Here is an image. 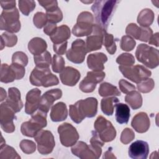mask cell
I'll use <instances>...</instances> for the list:
<instances>
[{"label":"cell","mask_w":159,"mask_h":159,"mask_svg":"<svg viewBox=\"0 0 159 159\" xmlns=\"http://www.w3.org/2000/svg\"><path fill=\"white\" fill-rule=\"evenodd\" d=\"M48 19L46 14L42 12H37L33 17V22L35 26L38 29H41L47 24Z\"/></svg>","instance_id":"cell-44"},{"label":"cell","mask_w":159,"mask_h":159,"mask_svg":"<svg viewBox=\"0 0 159 159\" xmlns=\"http://www.w3.org/2000/svg\"><path fill=\"white\" fill-rule=\"evenodd\" d=\"M34 59L36 66L39 67L49 68V66L52 63L51 54L48 51H45L38 55H34Z\"/></svg>","instance_id":"cell-34"},{"label":"cell","mask_w":159,"mask_h":159,"mask_svg":"<svg viewBox=\"0 0 159 159\" xmlns=\"http://www.w3.org/2000/svg\"><path fill=\"white\" fill-rule=\"evenodd\" d=\"M119 86L120 91L125 94H127L129 92L135 89V86L134 85L123 79L119 81Z\"/></svg>","instance_id":"cell-50"},{"label":"cell","mask_w":159,"mask_h":159,"mask_svg":"<svg viewBox=\"0 0 159 159\" xmlns=\"http://www.w3.org/2000/svg\"><path fill=\"white\" fill-rule=\"evenodd\" d=\"M47 48V42L42 38L34 37L28 43L29 52L34 55H40L46 51Z\"/></svg>","instance_id":"cell-26"},{"label":"cell","mask_w":159,"mask_h":159,"mask_svg":"<svg viewBox=\"0 0 159 159\" xmlns=\"http://www.w3.org/2000/svg\"><path fill=\"white\" fill-rule=\"evenodd\" d=\"M105 75V73L102 71H88L86 76L80 82V89L84 93L93 92L96 88V84L103 80Z\"/></svg>","instance_id":"cell-15"},{"label":"cell","mask_w":159,"mask_h":159,"mask_svg":"<svg viewBox=\"0 0 159 159\" xmlns=\"http://www.w3.org/2000/svg\"><path fill=\"white\" fill-rule=\"evenodd\" d=\"M68 110L66 104L63 102H58L52 106L50 112V118L53 122H60L66 119Z\"/></svg>","instance_id":"cell-24"},{"label":"cell","mask_w":159,"mask_h":159,"mask_svg":"<svg viewBox=\"0 0 159 159\" xmlns=\"http://www.w3.org/2000/svg\"><path fill=\"white\" fill-rule=\"evenodd\" d=\"M16 79L17 76L16 72L11 65L9 66L6 63H2L1 67V81L8 83L14 81Z\"/></svg>","instance_id":"cell-29"},{"label":"cell","mask_w":159,"mask_h":159,"mask_svg":"<svg viewBox=\"0 0 159 159\" xmlns=\"http://www.w3.org/2000/svg\"><path fill=\"white\" fill-rule=\"evenodd\" d=\"M11 66L13 68V70L15 71L16 76H17V79L16 80H20L22 79L25 73V68L24 66L15 64V63H12L11 65Z\"/></svg>","instance_id":"cell-52"},{"label":"cell","mask_w":159,"mask_h":159,"mask_svg":"<svg viewBox=\"0 0 159 159\" xmlns=\"http://www.w3.org/2000/svg\"><path fill=\"white\" fill-rule=\"evenodd\" d=\"M93 137L90 140V147L94 152L96 158H99L101 155L102 150L101 147L104 145V142L101 140L96 131H92Z\"/></svg>","instance_id":"cell-33"},{"label":"cell","mask_w":159,"mask_h":159,"mask_svg":"<svg viewBox=\"0 0 159 159\" xmlns=\"http://www.w3.org/2000/svg\"><path fill=\"white\" fill-rule=\"evenodd\" d=\"M34 139L37 143L38 151L42 155L50 153L55 145L54 137L49 130H40L34 137Z\"/></svg>","instance_id":"cell-10"},{"label":"cell","mask_w":159,"mask_h":159,"mask_svg":"<svg viewBox=\"0 0 159 159\" xmlns=\"http://www.w3.org/2000/svg\"><path fill=\"white\" fill-rule=\"evenodd\" d=\"M158 39H159L158 33L157 32L152 35L150 40H148V43H149V44L154 45L156 47H158Z\"/></svg>","instance_id":"cell-56"},{"label":"cell","mask_w":159,"mask_h":159,"mask_svg":"<svg viewBox=\"0 0 159 159\" xmlns=\"http://www.w3.org/2000/svg\"><path fill=\"white\" fill-rule=\"evenodd\" d=\"M15 112H19L23 107L19 90L15 87L8 89V96L5 101Z\"/></svg>","instance_id":"cell-22"},{"label":"cell","mask_w":159,"mask_h":159,"mask_svg":"<svg viewBox=\"0 0 159 159\" xmlns=\"http://www.w3.org/2000/svg\"><path fill=\"white\" fill-rule=\"evenodd\" d=\"M70 29L66 25H62L57 27L55 32L51 35L50 39L54 44L66 42L70 37Z\"/></svg>","instance_id":"cell-25"},{"label":"cell","mask_w":159,"mask_h":159,"mask_svg":"<svg viewBox=\"0 0 159 159\" xmlns=\"http://www.w3.org/2000/svg\"><path fill=\"white\" fill-rule=\"evenodd\" d=\"M29 80L32 85L42 86L45 88L57 85L59 83L58 78L51 73L49 68L35 67L31 72Z\"/></svg>","instance_id":"cell-3"},{"label":"cell","mask_w":159,"mask_h":159,"mask_svg":"<svg viewBox=\"0 0 159 159\" xmlns=\"http://www.w3.org/2000/svg\"><path fill=\"white\" fill-rule=\"evenodd\" d=\"M58 132L61 143L66 147L75 145L79 139L76 129L69 123H63L59 125Z\"/></svg>","instance_id":"cell-11"},{"label":"cell","mask_w":159,"mask_h":159,"mask_svg":"<svg viewBox=\"0 0 159 159\" xmlns=\"http://www.w3.org/2000/svg\"><path fill=\"white\" fill-rule=\"evenodd\" d=\"M94 17L91 13L88 11L81 12L78 18L76 24L72 29V33L76 37L88 36L93 30Z\"/></svg>","instance_id":"cell-7"},{"label":"cell","mask_w":159,"mask_h":159,"mask_svg":"<svg viewBox=\"0 0 159 159\" xmlns=\"http://www.w3.org/2000/svg\"><path fill=\"white\" fill-rule=\"evenodd\" d=\"M150 125V119L147 113L140 112L137 113L132 119L131 125L134 130L139 133H144L147 132Z\"/></svg>","instance_id":"cell-21"},{"label":"cell","mask_w":159,"mask_h":159,"mask_svg":"<svg viewBox=\"0 0 159 159\" xmlns=\"http://www.w3.org/2000/svg\"><path fill=\"white\" fill-rule=\"evenodd\" d=\"M103 43L109 53H110L111 55H113L114 53H115L117 47L114 37L112 34H108L106 32H105Z\"/></svg>","instance_id":"cell-37"},{"label":"cell","mask_w":159,"mask_h":159,"mask_svg":"<svg viewBox=\"0 0 159 159\" xmlns=\"http://www.w3.org/2000/svg\"><path fill=\"white\" fill-rule=\"evenodd\" d=\"M155 86V82L152 78H147L137 83L138 90L143 93H147L150 92Z\"/></svg>","instance_id":"cell-38"},{"label":"cell","mask_w":159,"mask_h":159,"mask_svg":"<svg viewBox=\"0 0 159 159\" xmlns=\"http://www.w3.org/2000/svg\"><path fill=\"white\" fill-rule=\"evenodd\" d=\"M70 116L76 124H80L85 117H93L98 111V100L90 97L81 99L75 104L70 105Z\"/></svg>","instance_id":"cell-1"},{"label":"cell","mask_w":159,"mask_h":159,"mask_svg":"<svg viewBox=\"0 0 159 159\" xmlns=\"http://www.w3.org/2000/svg\"><path fill=\"white\" fill-rule=\"evenodd\" d=\"M106 32V30L99 25L97 24L93 25L91 34L86 39V47L88 52L99 50L102 47Z\"/></svg>","instance_id":"cell-14"},{"label":"cell","mask_w":159,"mask_h":159,"mask_svg":"<svg viewBox=\"0 0 159 159\" xmlns=\"http://www.w3.org/2000/svg\"><path fill=\"white\" fill-rule=\"evenodd\" d=\"M52 70L55 73H60L65 68V62L63 58L58 55H54L52 64Z\"/></svg>","instance_id":"cell-41"},{"label":"cell","mask_w":159,"mask_h":159,"mask_svg":"<svg viewBox=\"0 0 159 159\" xmlns=\"http://www.w3.org/2000/svg\"><path fill=\"white\" fill-rule=\"evenodd\" d=\"M47 114L39 111L36 114H32L31 119L22 124L21 133L29 137H34L37 134L43 127L47 126Z\"/></svg>","instance_id":"cell-5"},{"label":"cell","mask_w":159,"mask_h":159,"mask_svg":"<svg viewBox=\"0 0 159 159\" xmlns=\"http://www.w3.org/2000/svg\"><path fill=\"white\" fill-rule=\"evenodd\" d=\"M119 69L124 77L130 81L139 83L141 81L149 78L152 72L142 65L135 66H119Z\"/></svg>","instance_id":"cell-9"},{"label":"cell","mask_w":159,"mask_h":159,"mask_svg":"<svg viewBox=\"0 0 159 159\" xmlns=\"http://www.w3.org/2000/svg\"><path fill=\"white\" fill-rule=\"evenodd\" d=\"M48 22L57 24L60 22L63 19V14L60 9L58 7L55 11L46 12Z\"/></svg>","instance_id":"cell-46"},{"label":"cell","mask_w":159,"mask_h":159,"mask_svg":"<svg viewBox=\"0 0 159 159\" xmlns=\"http://www.w3.org/2000/svg\"><path fill=\"white\" fill-rule=\"evenodd\" d=\"M153 35V31L151 28L148 27H141V33L139 38V40L143 42H148L150 37Z\"/></svg>","instance_id":"cell-51"},{"label":"cell","mask_w":159,"mask_h":159,"mask_svg":"<svg viewBox=\"0 0 159 159\" xmlns=\"http://www.w3.org/2000/svg\"><path fill=\"white\" fill-rule=\"evenodd\" d=\"M119 101L118 98L116 97H108L102 99L101 107L102 112L107 116H112L114 112V107Z\"/></svg>","instance_id":"cell-30"},{"label":"cell","mask_w":159,"mask_h":159,"mask_svg":"<svg viewBox=\"0 0 159 159\" xmlns=\"http://www.w3.org/2000/svg\"><path fill=\"white\" fill-rule=\"evenodd\" d=\"M71 152L74 155L82 159L97 158L90 145L82 141H80L73 145L71 148Z\"/></svg>","instance_id":"cell-20"},{"label":"cell","mask_w":159,"mask_h":159,"mask_svg":"<svg viewBox=\"0 0 159 159\" xmlns=\"http://www.w3.org/2000/svg\"><path fill=\"white\" fill-rule=\"evenodd\" d=\"M94 127L99 138L104 142H111L116 136V130L112 123L102 116L98 117Z\"/></svg>","instance_id":"cell-8"},{"label":"cell","mask_w":159,"mask_h":159,"mask_svg":"<svg viewBox=\"0 0 159 159\" xmlns=\"http://www.w3.org/2000/svg\"><path fill=\"white\" fill-rule=\"evenodd\" d=\"M40 94L41 91L38 88H34L27 93L25 104V112L27 114L32 115L39 108Z\"/></svg>","instance_id":"cell-17"},{"label":"cell","mask_w":159,"mask_h":159,"mask_svg":"<svg viewBox=\"0 0 159 159\" xmlns=\"http://www.w3.org/2000/svg\"><path fill=\"white\" fill-rule=\"evenodd\" d=\"M62 96L60 89H52L45 92L40 98L39 111L47 114L53 102Z\"/></svg>","instance_id":"cell-16"},{"label":"cell","mask_w":159,"mask_h":159,"mask_svg":"<svg viewBox=\"0 0 159 159\" xmlns=\"http://www.w3.org/2000/svg\"><path fill=\"white\" fill-rule=\"evenodd\" d=\"M19 7L20 12L25 16H28L35 7V2L34 1H19Z\"/></svg>","instance_id":"cell-39"},{"label":"cell","mask_w":159,"mask_h":159,"mask_svg":"<svg viewBox=\"0 0 159 159\" xmlns=\"http://www.w3.org/2000/svg\"><path fill=\"white\" fill-rule=\"evenodd\" d=\"M38 2L45 9L47 12L55 11L58 8L57 1H39Z\"/></svg>","instance_id":"cell-49"},{"label":"cell","mask_w":159,"mask_h":159,"mask_svg":"<svg viewBox=\"0 0 159 159\" xmlns=\"http://www.w3.org/2000/svg\"><path fill=\"white\" fill-rule=\"evenodd\" d=\"M137 60L149 68L153 69L159 64V52L154 47L144 43L138 45L135 51Z\"/></svg>","instance_id":"cell-4"},{"label":"cell","mask_w":159,"mask_h":159,"mask_svg":"<svg viewBox=\"0 0 159 159\" xmlns=\"http://www.w3.org/2000/svg\"><path fill=\"white\" fill-rule=\"evenodd\" d=\"M57 29V26L56 24L48 22L43 28V32L47 35H49L50 37L55 32Z\"/></svg>","instance_id":"cell-54"},{"label":"cell","mask_w":159,"mask_h":159,"mask_svg":"<svg viewBox=\"0 0 159 159\" xmlns=\"http://www.w3.org/2000/svg\"><path fill=\"white\" fill-rule=\"evenodd\" d=\"M116 62L120 65V66H132L135 63V58L132 54L124 53H122L117 58Z\"/></svg>","instance_id":"cell-42"},{"label":"cell","mask_w":159,"mask_h":159,"mask_svg":"<svg viewBox=\"0 0 159 159\" xmlns=\"http://www.w3.org/2000/svg\"><path fill=\"white\" fill-rule=\"evenodd\" d=\"M6 97V91L2 88H1V101H2Z\"/></svg>","instance_id":"cell-58"},{"label":"cell","mask_w":159,"mask_h":159,"mask_svg":"<svg viewBox=\"0 0 159 159\" xmlns=\"http://www.w3.org/2000/svg\"><path fill=\"white\" fill-rule=\"evenodd\" d=\"M0 4L3 9H9L16 7V1H1Z\"/></svg>","instance_id":"cell-55"},{"label":"cell","mask_w":159,"mask_h":159,"mask_svg":"<svg viewBox=\"0 0 159 159\" xmlns=\"http://www.w3.org/2000/svg\"><path fill=\"white\" fill-rule=\"evenodd\" d=\"M115 117L116 121L120 124H127L130 117L129 107L123 103H117L116 106Z\"/></svg>","instance_id":"cell-27"},{"label":"cell","mask_w":159,"mask_h":159,"mask_svg":"<svg viewBox=\"0 0 159 159\" xmlns=\"http://www.w3.org/2000/svg\"><path fill=\"white\" fill-rule=\"evenodd\" d=\"M117 1H95L91 7L97 25L106 30L112 14L117 6Z\"/></svg>","instance_id":"cell-2"},{"label":"cell","mask_w":159,"mask_h":159,"mask_svg":"<svg viewBox=\"0 0 159 159\" xmlns=\"http://www.w3.org/2000/svg\"><path fill=\"white\" fill-rule=\"evenodd\" d=\"M107 61V56L101 52L89 54L87 58V64L89 68L93 71H102L104 68V64Z\"/></svg>","instance_id":"cell-23"},{"label":"cell","mask_w":159,"mask_h":159,"mask_svg":"<svg viewBox=\"0 0 159 159\" xmlns=\"http://www.w3.org/2000/svg\"><path fill=\"white\" fill-rule=\"evenodd\" d=\"M98 93L102 97L120 95V92L119 91L116 86L107 82H104L101 84L99 88Z\"/></svg>","instance_id":"cell-32"},{"label":"cell","mask_w":159,"mask_h":159,"mask_svg":"<svg viewBox=\"0 0 159 159\" xmlns=\"http://www.w3.org/2000/svg\"><path fill=\"white\" fill-rule=\"evenodd\" d=\"M10 158H20V157L12 147L6 144L1 146L0 159Z\"/></svg>","instance_id":"cell-36"},{"label":"cell","mask_w":159,"mask_h":159,"mask_svg":"<svg viewBox=\"0 0 159 159\" xmlns=\"http://www.w3.org/2000/svg\"><path fill=\"white\" fill-rule=\"evenodd\" d=\"M155 18L154 12L150 9H144L142 10L138 15L137 22L142 27H148L153 22Z\"/></svg>","instance_id":"cell-28"},{"label":"cell","mask_w":159,"mask_h":159,"mask_svg":"<svg viewBox=\"0 0 159 159\" xmlns=\"http://www.w3.org/2000/svg\"><path fill=\"white\" fill-rule=\"evenodd\" d=\"M103 158H116V157L113 155L111 150H109H109L107 151H106L105 152V153L104 154Z\"/></svg>","instance_id":"cell-57"},{"label":"cell","mask_w":159,"mask_h":159,"mask_svg":"<svg viewBox=\"0 0 159 159\" xmlns=\"http://www.w3.org/2000/svg\"><path fill=\"white\" fill-rule=\"evenodd\" d=\"M21 150L26 154H31L36 150V145L35 143L30 140H22L19 144Z\"/></svg>","instance_id":"cell-45"},{"label":"cell","mask_w":159,"mask_h":159,"mask_svg":"<svg viewBox=\"0 0 159 159\" xmlns=\"http://www.w3.org/2000/svg\"><path fill=\"white\" fill-rule=\"evenodd\" d=\"M125 101L133 109H137L142 105V95L135 90L127 93L125 97Z\"/></svg>","instance_id":"cell-31"},{"label":"cell","mask_w":159,"mask_h":159,"mask_svg":"<svg viewBox=\"0 0 159 159\" xmlns=\"http://www.w3.org/2000/svg\"><path fill=\"white\" fill-rule=\"evenodd\" d=\"M12 63L25 67L28 63V57L26 54L22 52H16L12 55Z\"/></svg>","instance_id":"cell-43"},{"label":"cell","mask_w":159,"mask_h":159,"mask_svg":"<svg viewBox=\"0 0 159 159\" xmlns=\"http://www.w3.org/2000/svg\"><path fill=\"white\" fill-rule=\"evenodd\" d=\"M15 112L6 102L0 106V124L2 129L7 133H12L15 130L13 120L16 119Z\"/></svg>","instance_id":"cell-13"},{"label":"cell","mask_w":159,"mask_h":159,"mask_svg":"<svg viewBox=\"0 0 159 159\" xmlns=\"http://www.w3.org/2000/svg\"><path fill=\"white\" fill-rule=\"evenodd\" d=\"M88 53L86 43L82 39H76L71 44V48L66 52V58L70 61L80 64L84 61Z\"/></svg>","instance_id":"cell-12"},{"label":"cell","mask_w":159,"mask_h":159,"mask_svg":"<svg viewBox=\"0 0 159 159\" xmlns=\"http://www.w3.org/2000/svg\"><path fill=\"white\" fill-rule=\"evenodd\" d=\"M148 152V144L143 140L133 142L129 148V156L133 159H146Z\"/></svg>","instance_id":"cell-18"},{"label":"cell","mask_w":159,"mask_h":159,"mask_svg":"<svg viewBox=\"0 0 159 159\" xmlns=\"http://www.w3.org/2000/svg\"><path fill=\"white\" fill-rule=\"evenodd\" d=\"M67 41L63 43L54 44L53 45V51L58 55H63L65 53L67 48Z\"/></svg>","instance_id":"cell-53"},{"label":"cell","mask_w":159,"mask_h":159,"mask_svg":"<svg viewBox=\"0 0 159 159\" xmlns=\"http://www.w3.org/2000/svg\"><path fill=\"white\" fill-rule=\"evenodd\" d=\"M135 138V134L134 131L130 128H125L122 132L120 135V142L126 145L130 143Z\"/></svg>","instance_id":"cell-48"},{"label":"cell","mask_w":159,"mask_h":159,"mask_svg":"<svg viewBox=\"0 0 159 159\" xmlns=\"http://www.w3.org/2000/svg\"><path fill=\"white\" fill-rule=\"evenodd\" d=\"M135 40L129 35H124L120 40V46L122 50L129 52L132 50L135 47Z\"/></svg>","instance_id":"cell-40"},{"label":"cell","mask_w":159,"mask_h":159,"mask_svg":"<svg viewBox=\"0 0 159 159\" xmlns=\"http://www.w3.org/2000/svg\"><path fill=\"white\" fill-rule=\"evenodd\" d=\"M0 29L10 33L18 32L20 29L19 13L16 7L3 9L0 19Z\"/></svg>","instance_id":"cell-6"},{"label":"cell","mask_w":159,"mask_h":159,"mask_svg":"<svg viewBox=\"0 0 159 159\" xmlns=\"http://www.w3.org/2000/svg\"><path fill=\"white\" fill-rule=\"evenodd\" d=\"M17 42V37L16 35L8 32H5L2 33L1 36V49L2 50L4 46H6L8 47H14Z\"/></svg>","instance_id":"cell-35"},{"label":"cell","mask_w":159,"mask_h":159,"mask_svg":"<svg viewBox=\"0 0 159 159\" xmlns=\"http://www.w3.org/2000/svg\"><path fill=\"white\" fill-rule=\"evenodd\" d=\"M125 33L129 36H131L135 38V39L139 40L141 33V27H139L135 24L134 23L129 24L126 27Z\"/></svg>","instance_id":"cell-47"},{"label":"cell","mask_w":159,"mask_h":159,"mask_svg":"<svg viewBox=\"0 0 159 159\" xmlns=\"http://www.w3.org/2000/svg\"><path fill=\"white\" fill-rule=\"evenodd\" d=\"M80 76V71L71 66H66L60 74L61 83L70 86H75L78 82Z\"/></svg>","instance_id":"cell-19"}]
</instances>
